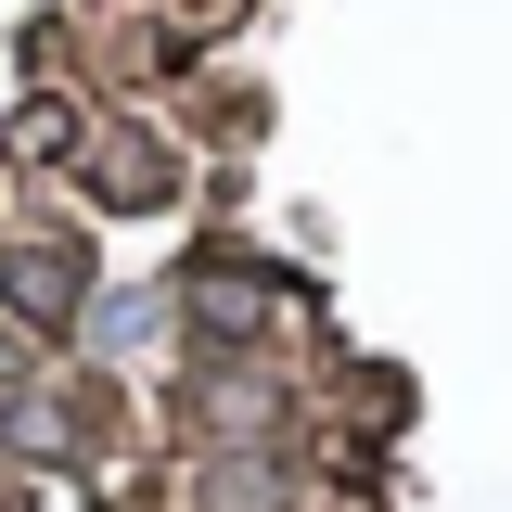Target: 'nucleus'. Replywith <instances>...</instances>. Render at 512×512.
<instances>
[{
  "label": "nucleus",
  "mask_w": 512,
  "mask_h": 512,
  "mask_svg": "<svg viewBox=\"0 0 512 512\" xmlns=\"http://www.w3.org/2000/svg\"><path fill=\"white\" fill-rule=\"evenodd\" d=\"M0 308L64 333V320L90 308V244H13V256H0Z\"/></svg>",
  "instance_id": "1"
},
{
  "label": "nucleus",
  "mask_w": 512,
  "mask_h": 512,
  "mask_svg": "<svg viewBox=\"0 0 512 512\" xmlns=\"http://www.w3.org/2000/svg\"><path fill=\"white\" fill-rule=\"evenodd\" d=\"M205 512H282V474H269V461H231V474L205 487Z\"/></svg>",
  "instance_id": "4"
},
{
  "label": "nucleus",
  "mask_w": 512,
  "mask_h": 512,
  "mask_svg": "<svg viewBox=\"0 0 512 512\" xmlns=\"http://www.w3.org/2000/svg\"><path fill=\"white\" fill-rule=\"evenodd\" d=\"M90 180H103V205H154V192H167V167H154L141 141H103V167H90Z\"/></svg>",
  "instance_id": "3"
},
{
  "label": "nucleus",
  "mask_w": 512,
  "mask_h": 512,
  "mask_svg": "<svg viewBox=\"0 0 512 512\" xmlns=\"http://www.w3.org/2000/svg\"><path fill=\"white\" fill-rule=\"evenodd\" d=\"M0 384H13V333H0Z\"/></svg>",
  "instance_id": "5"
},
{
  "label": "nucleus",
  "mask_w": 512,
  "mask_h": 512,
  "mask_svg": "<svg viewBox=\"0 0 512 512\" xmlns=\"http://www.w3.org/2000/svg\"><path fill=\"white\" fill-rule=\"evenodd\" d=\"M192 320H205V333H244V320H269V282H244V269H205V282H192Z\"/></svg>",
  "instance_id": "2"
}]
</instances>
